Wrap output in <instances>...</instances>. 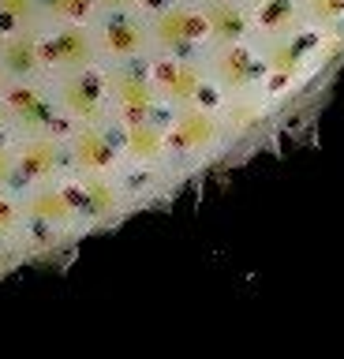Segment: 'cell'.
<instances>
[{
  "mask_svg": "<svg viewBox=\"0 0 344 359\" xmlns=\"http://www.w3.org/2000/svg\"><path fill=\"white\" fill-rule=\"evenodd\" d=\"M165 128H169V154H172V180L184 184L187 176L202 172L217 157L236 150V135H232L225 112L217 105H184L165 112Z\"/></svg>",
  "mask_w": 344,
  "mask_h": 359,
  "instance_id": "obj_1",
  "label": "cell"
},
{
  "mask_svg": "<svg viewBox=\"0 0 344 359\" xmlns=\"http://www.w3.org/2000/svg\"><path fill=\"white\" fill-rule=\"evenodd\" d=\"M27 210V258H41L57 247H68L83 236H90L83 217V206L71 191V180L57 184H38V187H19Z\"/></svg>",
  "mask_w": 344,
  "mask_h": 359,
  "instance_id": "obj_2",
  "label": "cell"
},
{
  "mask_svg": "<svg viewBox=\"0 0 344 359\" xmlns=\"http://www.w3.org/2000/svg\"><path fill=\"white\" fill-rule=\"evenodd\" d=\"M102 83H105L109 116H113V123L165 116V101L158 94V83H153L150 60H139V64H102Z\"/></svg>",
  "mask_w": 344,
  "mask_h": 359,
  "instance_id": "obj_3",
  "label": "cell"
},
{
  "mask_svg": "<svg viewBox=\"0 0 344 359\" xmlns=\"http://www.w3.org/2000/svg\"><path fill=\"white\" fill-rule=\"evenodd\" d=\"M202 60H206V72H209V86H214V105L217 101L251 97V94H270V90H266L259 49H254L251 38L232 41V45H209L202 53Z\"/></svg>",
  "mask_w": 344,
  "mask_h": 359,
  "instance_id": "obj_4",
  "label": "cell"
},
{
  "mask_svg": "<svg viewBox=\"0 0 344 359\" xmlns=\"http://www.w3.org/2000/svg\"><path fill=\"white\" fill-rule=\"evenodd\" d=\"M41 53H46V75H79L102 67L94 22H49L41 30Z\"/></svg>",
  "mask_w": 344,
  "mask_h": 359,
  "instance_id": "obj_5",
  "label": "cell"
},
{
  "mask_svg": "<svg viewBox=\"0 0 344 359\" xmlns=\"http://www.w3.org/2000/svg\"><path fill=\"white\" fill-rule=\"evenodd\" d=\"M158 94L169 109L184 105H214V86H209V72L202 53H184V56H153L150 60Z\"/></svg>",
  "mask_w": 344,
  "mask_h": 359,
  "instance_id": "obj_6",
  "label": "cell"
},
{
  "mask_svg": "<svg viewBox=\"0 0 344 359\" xmlns=\"http://www.w3.org/2000/svg\"><path fill=\"white\" fill-rule=\"evenodd\" d=\"M97 49H102V64H139L153 60L150 45V19L142 8L131 11H105L94 19Z\"/></svg>",
  "mask_w": 344,
  "mask_h": 359,
  "instance_id": "obj_7",
  "label": "cell"
},
{
  "mask_svg": "<svg viewBox=\"0 0 344 359\" xmlns=\"http://www.w3.org/2000/svg\"><path fill=\"white\" fill-rule=\"evenodd\" d=\"M150 19V45L153 56H184V53H206V22L198 11V0L169 4L158 11H146Z\"/></svg>",
  "mask_w": 344,
  "mask_h": 359,
  "instance_id": "obj_8",
  "label": "cell"
},
{
  "mask_svg": "<svg viewBox=\"0 0 344 359\" xmlns=\"http://www.w3.org/2000/svg\"><path fill=\"white\" fill-rule=\"evenodd\" d=\"M71 180V191L83 206V217H86V229L97 232V229H113L135 213V198H131V187L124 172H109V176H68Z\"/></svg>",
  "mask_w": 344,
  "mask_h": 359,
  "instance_id": "obj_9",
  "label": "cell"
},
{
  "mask_svg": "<svg viewBox=\"0 0 344 359\" xmlns=\"http://www.w3.org/2000/svg\"><path fill=\"white\" fill-rule=\"evenodd\" d=\"M15 135H46V131H68L60 120L57 97H53L49 79H30V83H4L0 86Z\"/></svg>",
  "mask_w": 344,
  "mask_h": 359,
  "instance_id": "obj_10",
  "label": "cell"
},
{
  "mask_svg": "<svg viewBox=\"0 0 344 359\" xmlns=\"http://www.w3.org/2000/svg\"><path fill=\"white\" fill-rule=\"evenodd\" d=\"M12 146H15V184H19V187L57 184V180H68V176H71L64 131L15 135Z\"/></svg>",
  "mask_w": 344,
  "mask_h": 359,
  "instance_id": "obj_11",
  "label": "cell"
},
{
  "mask_svg": "<svg viewBox=\"0 0 344 359\" xmlns=\"http://www.w3.org/2000/svg\"><path fill=\"white\" fill-rule=\"evenodd\" d=\"M68 142V165L71 176H109L120 172V139L116 123H79V128L64 131Z\"/></svg>",
  "mask_w": 344,
  "mask_h": 359,
  "instance_id": "obj_12",
  "label": "cell"
},
{
  "mask_svg": "<svg viewBox=\"0 0 344 359\" xmlns=\"http://www.w3.org/2000/svg\"><path fill=\"white\" fill-rule=\"evenodd\" d=\"M49 86H53V97H57L64 128L113 120V116H109V97H105V83H102V67H94V72H79V75L49 79Z\"/></svg>",
  "mask_w": 344,
  "mask_h": 359,
  "instance_id": "obj_13",
  "label": "cell"
},
{
  "mask_svg": "<svg viewBox=\"0 0 344 359\" xmlns=\"http://www.w3.org/2000/svg\"><path fill=\"white\" fill-rule=\"evenodd\" d=\"M46 75V53H41V30L0 34V86L4 83H30Z\"/></svg>",
  "mask_w": 344,
  "mask_h": 359,
  "instance_id": "obj_14",
  "label": "cell"
},
{
  "mask_svg": "<svg viewBox=\"0 0 344 359\" xmlns=\"http://www.w3.org/2000/svg\"><path fill=\"white\" fill-rule=\"evenodd\" d=\"M198 11H202L209 45H232L254 38V19L247 0H198Z\"/></svg>",
  "mask_w": 344,
  "mask_h": 359,
  "instance_id": "obj_15",
  "label": "cell"
},
{
  "mask_svg": "<svg viewBox=\"0 0 344 359\" xmlns=\"http://www.w3.org/2000/svg\"><path fill=\"white\" fill-rule=\"evenodd\" d=\"M254 19V38H288L307 30L299 0H247Z\"/></svg>",
  "mask_w": 344,
  "mask_h": 359,
  "instance_id": "obj_16",
  "label": "cell"
},
{
  "mask_svg": "<svg viewBox=\"0 0 344 359\" xmlns=\"http://www.w3.org/2000/svg\"><path fill=\"white\" fill-rule=\"evenodd\" d=\"M23 240H27V210H23V195H19V187L0 191V251L15 255L19 262H30Z\"/></svg>",
  "mask_w": 344,
  "mask_h": 359,
  "instance_id": "obj_17",
  "label": "cell"
},
{
  "mask_svg": "<svg viewBox=\"0 0 344 359\" xmlns=\"http://www.w3.org/2000/svg\"><path fill=\"white\" fill-rule=\"evenodd\" d=\"M46 8L41 0H0V34H23V30H46Z\"/></svg>",
  "mask_w": 344,
  "mask_h": 359,
  "instance_id": "obj_18",
  "label": "cell"
},
{
  "mask_svg": "<svg viewBox=\"0 0 344 359\" xmlns=\"http://www.w3.org/2000/svg\"><path fill=\"white\" fill-rule=\"evenodd\" d=\"M299 11H303L307 30L344 38V0H299Z\"/></svg>",
  "mask_w": 344,
  "mask_h": 359,
  "instance_id": "obj_19",
  "label": "cell"
},
{
  "mask_svg": "<svg viewBox=\"0 0 344 359\" xmlns=\"http://www.w3.org/2000/svg\"><path fill=\"white\" fill-rule=\"evenodd\" d=\"M49 22H94L97 4L94 0H41Z\"/></svg>",
  "mask_w": 344,
  "mask_h": 359,
  "instance_id": "obj_20",
  "label": "cell"
},
{
  "mask_svg": "<svg viewBox=\"0 0 344 359\" xmlns=\"http://www.w3.org/2000/svg\"><path fill=\"white\" fill-rule=\"evenodd\" d=\"M15 184V146L12 139H0V191H12Z\"/></svg>",
  "mask_w": 344,
  "mask_h": 359,
  "instance_id": "obj_21",
  "label": "cell"
},
{
  "mask_svg": "<svg viewBox=\"0 0 344 359\" xmlns=\"http://www.w3.org/2000/svg\"><path fill=\"white\" fill-rule=\"evenodd\" d=\"M97 4V15L105 11H131V8H142V0H94Z\"/></svg>",
  "mask_w": 344,
  "mask_h": 359,
  "instance_id": "obj_22",
  "label": "cell"
},
{
  "mask_svg": "<svg viewBox=\"0 0 344 359\" xmlns=\"http://www.w3.org/2000/svg\"><path fill=\"white\" fill-rule=\"evenodd\" d=\"M0 139H12V120H8V105H4V94H0Z\"/></svg>",
  "mask_w": 344,
  "mask_h": 359,
  "instance_id": "obj_23",
  "label": "cell"
},
{
  "mask_svg": "<svg viewBox=\"0 0 344 359\" xmlns=\"http://www.w3.org/2000/svg\"><path fill=\"white\" fill-rule=\"evenodd\" d=\"M169 4H184V0H142V11H158V8H169Z\"/></svg>",
  "mask_w": 344,
  "mask_h": 359,
  "instance_id": "obj_24",
  "label": "cell"
}]
</instances>
